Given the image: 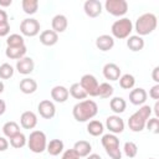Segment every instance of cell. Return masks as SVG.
I'll return each mask as SVG.
<instances>
[{
  "instance_id": "9a60e30c",
  "label": "cell",
  "mask_w": 159,
  "mask_h": 159,
  "mask_svg": "<svg viewBox=\"0 0 159 159\" xmlns=\"http://www.w3.org/2000/svg\"><path fill=\"white\" fill-rule=\"evenodd\" d=\"M20 124L25 129H34L37 125V116L32 111H25L20 116Z\"/></svg>"
},
{
  "instance_id": "7a4b0ae2",
  "label": "cell",
  "mask_w": 159,
  "mask_h": 159,
  "mask_svg": "<svg viewBox=\"0 0 159 159\" xmlns=\"http://www.w3.org/2000/svg\"><path fill=\"white\" fill-rule=\"evenodd\" d=\"M152 107L148 104H143L138 111H135L128 119V127L132 132H142L145 128L147 120L152 116Z\"/></svg>"
},
{
  "instance_id": "83f0119b",
  "label": "cell",
  "mask_w": 159,
  "mask_h": 159,
  "mask_svg": "<svg viewBox=\"0 0 159 159\" xmlns=\"http://www.w3.org/2000/svg\"><path fill=\"white\" fill-rule=\"evenodd\" d=\"M20 132V127H19V124L16 123V122H14V120H9V122H6L4 125H2V133H4V135L6 137V138H11V137H14L15 134H17Z\"/></svg>"
},
{
  "instance_id": "f35d334b",
  "label": "cell",
  "mask_w": 159,
  "mask_h": 159,
  "mask_svg": "<svg viewBox=\"0 0 159 159\" xmlns=\"http://www.w3.org/2000/svg\"><path fill=\"white\" fill-rule=\"evenodd\" d=\"M61 159H80V157L76 154V152L73 149H67L63 154Z\"/></svg>"
},
{
  "instance_id": "f6af8a7d",
  "label": "cell",
  "mask_w": 159,
  "mask_h": 159,
  "mask_svg": "<svg viewBox=\"0 0 159 159\" xmlns=\"http://www.w3.org/2000/svg\"><path fill=\"white\" fill-rule=\"evenodd\" d=\"M12 4L11 0H0V6H10Z\"/></svg>"
},
{
  "instance_id": "d4e9b609",
  "label": "cell",
  "mask_w": 159,
  "mask_h": 159,
  "mask_svg": "<svg viewBox=\"0 0 159 159\" xmlns=\"http://www.w3.org/2000/svg\"><path fill=\"white\" fill-rule=\"evenodd\" d=\"M127 47L130 51H133V52H138V51L143 50V47H144V40H143V37H140L138 35L129 36L128 40H127Z\"/></svg>"
},
{
  "instance_id": "4dcf8cb0",
  "label": "cell",
  "mask_w": 159,
  "mask_h": 159,
  "mask_svg": "<svg viewBox=\"0 0 159 159\" xmlns=\"http://www.w3.org/2000/svg\"><path fill=\"white\" fill-rule=\"evenodd\" d=\"M134 84H135V78L133 75L125 73L119 77V86L123 89H132L134 87Z\"/></svg>"
},
{
  "instance_id": "30bf717a",
  "label": "cell",
  "mask_w": 159,
  "mask_h": 159,
  "mask_svg": "<svg viewBox=\"0 0 159 159\" xmlns=\"http://www.w3.org/2000/svg\"><path fill=\"white\" fill-rule=\"evenodd\" d=\"M106 127L109 130V133H112V134H119V133H122L124 130V120L119 116L113 114V116L107 117V119H106Z\"/></svg>"
},
{
  "instance_id": "cb8c5ba5",
  "label": "cell",
  "mask_w": 159,
  "mask_h": 159,
  "mask_svg": "<svg viewBox=\"0 0 159 159\" xmlns=\"http://www.w3.org/2000/svg\"><path fill=\"white\" fill-rule=\"evenodd\" d=\"M26 51H27V48H26L25 45L20 46V47H6L5 55L10 60H20V58L25 57Z\"/></svg>"
},
{
  "instance_id": "d590c367",
  "label": "cell",
  "mask_w": 159,
  "mask_h": 159,
  "mask_svg": "<svg viewBox=\"0 0 159 159\" xmlns=\"http://www.w3.org/2000/svg\"><path fill=\"white\" fill-rule=\"evenodd\" d=\"M12 76H14V67L10 63L0 65V78L1 80H9Z\"/></svg>"
},
{
  "instance_id": "5b68a950",
  "label": "cell",
  "mask_w": 159,
  "mask_h": 159,
  "mask_svg": "<svg viewBox=\"0 0 159 159\" xmlns=\"http://www.w3.org/2000/svg\"><path fill=\"white\" fill-rule=\"evenodd\" d=\"M101 143H102L106 153L112 159H122V152L119 148V139L117 138L116 134L108 133V134L102 135Z\"/></svg>"
},
{
  "instance_id": "f1b7e54d",
  "label": "cell",
  "mask_w": 159,
  "mask_h": 159,
  "mask_svg": "<svg viewBox=\"0 0 159 159\" xmlns=\"http://www.w3.org/2000/svg\"><path fill=\"white\" fill-rule=\"evenodd\" d=\"M27 144V138L24 133L19 132L17 134H15L14 137L10 138V145L15 149H20V148H24L25 145Z\"/></svg>"
},
{
  "instance_id": "ee69618b",
  "label": "cell",
  "mask_w": 159,
  "mask_h": 159,
  "mask_svg": "<svg viewBox=\"0 0 159 159\" xmlns=\"http://www.w3.org/2000/svg\"><path fill=\"white\" fill-rule=\"evenodd\" d=\"M5 111H6V103L2 99H0V116H2Z\"/></svg>"
},
{
  "instance_id": "4316f807",
  "label": "cell",
  "mask_w": 159,
  "mask_h": 159,
  "mask_svg": "<svg viewBox=\"0 0 159 159\" xmlns=\"http://www.w3.org/2000/svg\"><path fill=\"white\" fill-rule=\"evenodd\" d=\"M109 107L111 109L116 113V114H120L125 111L127 108V102L125 99H123L122 97H113L109 102Z\"/></svg>"
},
{
  "instance_id": "603a6c76",
  "label": "cell",
  "mask_w": 159,
  "mask_h": 159,
  "mask_svg": "<svg viewBox=\"0 0 159 159\" xmlns=\"http://www.w3.org/2000/svg\"><path fill=\"white\" fill-rule=\"evenodd\" d=\"M63 148H65V144L61 139H52L47 143V147H46V150L50 155L52 157H56V155H60L62 152H63Z\"/></svg>"
},
{
  "instance_id": "e575fe53",
  "label": "cell",
  "mask_w": 159,
  "mask_h": 159,
  "mask_svg": "<svg viewBox=\"0 0 159 159\" xmlns=\"http://www.w3.org/2000/svg\"><path fill=\"white\" fill-rule=\"evenodd\" d=\"M123 152L128 158H134L138 154V147L134 142H125L123 147Z\"/></svg>"
},
{
  "instance_id": "3957f363",
  "label": "cell",
  "mask_w": 159,
  "mask_h": 159,
  "mask_svg": "<svg viewBox=\"0 0 159 159\" xmlns=\"http://www.w3.org/2000/svg\"><path fill=\"white\" fill-rule=\"evenodd\" d=\"M158 25V19L153 12H145L143 15H140L134 25V29L138 34V36H145L152 34Z\"/></svg>"
},
{
  "instance_id": "1f68e13d",
  "label": "cell",
  "mask_w": 159,
  "mask_h": 159,
  "mask_svg": "<svg viewBox=\"0 0 159 159\" xmlns=\"http://www.w3.org/2000/svg\"><path fill=\"white\" fill-rule=\"evenodd\" d=\"M114 92V88L112 84H109L108 82H103L101 84H98V93L97 97L101 98H109Z\"/></svg>"
},
{
  "instance_id": "bcb514c9",
  "label": "cell",
  "mask_w": 159,
  "mask_h": 159,
  "mask_svg": "<svg viewBox=\"0 0 159 159\" xmlns=\"http://www.w3.org/2000/svg\"><path fill=\"white\" fill-rule=\"evenodd\" d=\"M154 113H155V117L158 118L159 117V102L157 101L155 104H154Z\"/></svg>"
},
{
  "instance_id": "8fae6325",
  "label": "cell",
  "mask_w": 159,
  "mask_h": 159,
  "mask_svg": "<svg viewBox=\"0 0 159 159\" xmlns=\"http://www.w3.org/2000/svg\"><path fill=\"white\" fill-rule=\"evenodd\" d=\"M37 111H39L40 116L42 118H45V119H51L56 114V107H55L53 102L50 101V99L41 101L39 103V106H37Z\"/></svg>"
},
{
  "instance_id": "ab89813d",
  "label": "cell",
  "mask_w": 159,
  "mask_h": 159,
  "mask_svg": "<svg viewBox=\"0 0 159 159\" xmlns=\"http://www.w3.org/2000/svg\"><path fill=\"white\" fill-rule=\"evenodd\" d=\"M9 32H10V24H9V21L4 22V24H0V37L7 36Z\"/></svg>"
},
{
  "instance_id": "d6986e66",
  "label": "cell",
  "mask_w": 159,
  "mask_h": 159,
  "mask_svg": "<svg viewBox=\"0 0 159 159\" xmlns=\"http://www.w3.org/2000/svg\"><path fill=\"white\" fill-rule=\"evenodd\" d=\"M68 88H66L65 86H55L51 89V98L57 102V103H63L68 99Z\"/></svg>"
},
{
  "instance_id": "d6a6232c",
  "label": "cell",
  "mask_w": 159,
  "mask_h": 159,
  "mask_svg": "<svg viewBox=\"0 0 159 159\" xmlns=\"http://www.w3.org/2000/svg\"><path fill=\"white\" fill-rule=\"evenodd\" d=\"M6 45H7V47H20V46L25 45V40L19 34H11L6 39Z\"/></svg>"
},
{
  "instance_id": "4fadbf2b",
  "label": "cell",
  "mask_w": 159,
  "mask_h": 159,
  "mask_svg": "<svg viewBox=\"0 0 159 159\" xmlns=\"http://www.w3.org/2000/svg\"><path fill=\"white\" fill-rule=\"evenodd\" d=\"M148 98V93L144 88L138 87L129 92V101L134 106H143Z\"/></svg>"
},
{
  "instance_id": "ffe728a7",
  "label": "cell",
  "mask_w": 159,
  "mask_h": 159,
  "mask_svg": "<svg viewBox=\"0 0 159 159\" xmlns=\"http://www.w3.org/2000/svg\"><path fill=\"white\" fill-rule=\"evenodd\" d=\"M58 41V34L53 30H43L40 34V42L45 46H53Z\"/></svg>"
},
{
  "instance_id": "681fc988",
  "label": "cell",
  "mask_w": 159,
  "mask_h": 159,
  "mask_svg": "<svg viewBox=\"0 0 159 159\" xmlns=\"http://www.w3.org/2000/svg\"><path fill=\"white\" fill-rule=\"evenodd\" d=\"M149 159H154V158H149Z\"/></svg>"
},
{
  "instance_id": "9c48e42d",
  "label": "cell",
  "mask_w": 159,
  "mask_h": 159,
  "mask_svg": "<svg viewBox=\"0 0 159 159\" xmlns=\"http://www.w3.org/2000/svg\"><path fill=\"white\" fill-rule=\"evenodd\" d=\"M20 31L24 36L34 37L40 32V22L32 17L24 19L20 24Z\"/></svg>"
},
{
  "instance_id": "60d3db41",
  "label": "cell",
  "mask_w": 159,
  "mask_h": 159,
  "mask_svg": "<svg viewBox=\"0 0 159 159\" xmlns=\"http://www.w3.org/2000/svg\"><path fill=\"white\" fill-rule=\"evenodd\" d=\"M9 148V142L5 137H1L0 135V152H5L6 149Z\"/></svg>"
},
{
  "instance_id": "5bb4252c",
  "label": "cell",
  "mask_w": 159,
  "mask_h": 159,
  "mask_svg": "<svg viewBox=\"0 0 159 159\" xmlns=\"http://www.w3.org/2000/svg\"><path fill=\"white\" fill-rule=\"evenodd\" d=\"M103 76L106 80H109V81H118L119 77H120V68L118 65L113 63V62H109V63H106L103 66Z\"/></svg>"
},
{
  "instance_id": "c3c4849f",
  "label": "cell",
  "mask_w": 159,
  "mask_h": 159,
  "mask_svg": "<svg viewBox=\"0 0 159 159\" xmlns=\"http://www.w3.org/2000/svg\"><path fill=\"white\" fill-rule=\"evenodd\" d=\"M4 88H5V86H4L2 81H0V93H2V92H4Z\"/></svg>"
},
{
  "instance_id": "b9f144b4",
  "label": "cell",
  "mask_w": 159,
  "mask_h": 159,
  "mask_svg": "<svg viewBox=\"0 0 159 159\" xmlns=\"http://www.w3.org/2000/svg\"><path fill=\"white\" fill-rule=\"evenodd\" d=\"M152 78H153V81H154L157 84H159V66H157V67L153 68Z\"/></svg>"
},
{
  "instance_id": "836d02e7",
  "label": "cell",
  "mask_w": 159,
  "mask_h": 159,
  "mask_svg": "<svg viewBox=\"0 0 159 159\" xmlns=\"http://www.w3.org/2000/svg\"><path fill=\"white\" fill-rule=\"evenodd\" d=\"M68 93L75 98V99H84L87 97V93L83 91V88L81 87L80 83H73L71 84L70 89H68Z\"/></svg>"
},
{
  "instance_id": "7402d4cb",
  "label": "cell",
  "mask_w": 159,
  "mask_h": 159,
  "mask_svg": "<svg viewBox=\"0 0 159 159\" xmlns=\"http://www.w3.org/2000/svg\"><path fill=\"white\" fill-rule=\"evenodd\" d=\"M19 87H20V91H21L22 93H25V94H31V93L36 92V89H37V82H36L34 78L26 77V78H24V80L20 81Z\"/></svg>"
},
{
  "instance_id": "7dc6e473",
  "label": "cell",
  "mask_w": 159,
  "mask_h": 159,
  "mask_svg": "<svg viewBox=\"0 0 159 159\" xmlns=\"http://www.w3.org/2000/svg\"><path fill=\"white\" fill-rule=\"evenodd\" d=\"M87 159H102V158H101V155H98V154L93 153V154H89V155H87Z\"/></svg>"
},
{
  "instance_id": "52a82bcc",
  "label": "cell",
  "mask_w": 159,
  "mask_h": 159,
  "mask_svg": "<svg viewBox=\"0 0 159 159\" xmlns=\"http://www.w3.org/2000/svg\"><path fill=\"white\" fill-rule=\"evenodd\" d=\"M104 7L108 14L120 17L128 11V2L125 0H107L104 2Z\"/></svg>"
},
{
  "instance_id": "ba28073f",
  "label": "cell",
  "mask_w": 159,
  "mask_h": 159,
  "mask_svg": "<svg viewBox=\"0 0 159 159\" xmlns=\"http://www.w3.org/2000/svg\"><path fill=\"white\" fill-rule=\"evenodd\" d=\"M81 84V87L83 88V91L87 93V96H91V97H97V93H98V81L97 78L91 75V73H87V75H83L78 82Z\"/></svg>"
},
{
  "instance_id": "277c9868",
  "label": "cell",
  "mask_w": 159,
  "mask_h": 159,
  "mask_svg": "<svg viewBox=\"0 0 159 159\" xmlns=\"http://www.w3.org/2000/svg\"><path fill=\"white\" fill-rule=\"evenodd\" d=\"M132 31H133V24L128 17H122L119 20H116L111 27L112 37H116L119 40L128 39Z\"/></svg>"
},
{
  "instance_id": "8992f818",
  "label": "cell",
  "mask_w": 159,
  "mask_h": 159,
  "mask_svg": "<svg viewBox=\"0 0 159 159\" xmlns=\"http://www.w3.org/2000/svg\"><path fill=\"white\" fill-rule=\"evenodd\" d=\"M27 147L32 153L40 154L46 150L47 138L42 130H32L27 138Z\"/></svg>"
},
{
  "instance_id": "8d00e7d4",
  "label": "cell",
  "mask_w": 159,
  "mask_h": 159,
  "mask_svg": "<svg viewBox=\"0 0 159 159\" xmlns=\"http://www.w3.org/2000/svg\"><path fill=\"white\" fill-rule=\"evenodd\" d=\"M145 127H147V129H148L149 132H152V133H154V134H158V133H159V119H158L157 117L149 118V119L147 120V123H145Z\"/></svg>"
},
{
  "instance_id": "7c38bea8",
  "label": "cell",
  "mask_w": 159,
  "mask_h": 159,
  "mask_svg": "<svg viewBox=\"0 0 159 159\" xmlns=\"http://www.w3.org/2000/svg\"><path fill=\"white\" fill-rule=\"evenodd\" d=\"M83 10L87 16L97 17L102 14V4L98 0H87L83 4Z\"/></svg>"
},
{
  "instance_id": "74e56055",
  "label": "cell",
  "mask_w": 159,
  "mask_h": 159,
  "mask_svg": "<svg viewBox=\"0 0 159 159\" xmlns=\"http://www.w3.org/2000/svg\"><path fill=\"white\" fill-rule=\"evenodd\" d=\"M149 97L153 98V99H155V101L159 99V84L155 83V84L149 89Z\"/></svg>"
},
{
  "instance_id": "f546056e",
  "label": "cell",
  "mask_w": 159,
  "mask_h": 159,
  "mask_svg": "<svg viewBox=\"0 0 159 159\" xmlns=\"http://www.w3.org/2000/svg\"><path fill=\"white\" fill-rule=\"evenodd\" d=\"M21 6H22V10L25 14L34 15V14H36V11L39 9V1L37 0H22Z\"/></svg>"
},
{
  "instance_id": "2e32d148",
  "label": "cell",
  "mask_w": 159,
  "mask_h": 159,
  "mask_svg": "<svg viewBox=\"0 0 159 159\" xmlns=\"http://www.w3.org/2000/svg\"><path fill=\"white\" fill-rule=\"evenodd\" d=\"M35 68V62L31 57H22L16 62V70L21 75H30Z\"/></svg>"
},
{
  "instance_id": "44dd1931",
  "label": "cell",
  "mask_w": 159,
  "mask_h": 159,
  "mask_svg": "<svg viewBox=\"0 0 159 159\" xmlns=\"http://www.w3.org/2000/svg\"><path fill=\"white\" fill-rule=\"evenodd\" d=\"M76 154L80 157V158H83V157H87L91 154V150H92V145L87 140H78L75 143L73 148H72Z\"/></svg>"
},
{
  "instance_id": "484cf974",
  "label": "cell",
  "mask_w": 159,
  "mask_h": 159,
  "mask_svg": "<svg viewBox=\"0 0 159 159\" xmlns=\"http://www.w3.org/2000/svg\"><path fill=\"white\" fill-rule=\"evenodd\" d=\"M103 130H104L103 123L99 122V120H97V119L89 120L88 124H87V132H88V134H91L92 137L102 135V134H103Z\"/></svg>"
},
{
  "instance_id": "7bdbcfd3",
  "label": "cell",
  "mask_w": 159,
  "mask_h": 159,
  "mask_svg": "<svg viewBox=\"0 0 159 159\" xmlns=\"http://www.w3.org/2000/svg\"><path fill=\"white\" fill-rule=\"evenodd\" d=\"M4 22H7V14L5 10L0 9V24H4Z\"/></svg>"
},
{
  "instance_id": "e0dca14e",
  "label": "cell",
  "mask_w": 159,
  "mask_h": 159,
  "mask_svg": "<svg viewBox=\"0 0 159 159\" xmlns=\"http://www.w3.org/2000/svg\"><path fill=\"white\" fill-rule=\"evenodd\" d=\"M51 26H52V30L56 32V34H61L63 31H66L67 26H68V20L65 15L62 14H57L52 17V21H51Z\"/></svg>"
},
{
  "instance_id": "ac0fdd59",
  "label": "cell",
  "mask_w": 159,
  "mask_h": 159,
  "mask_svg": "<svg viewBox=\"0 0 159 159\" xmlns=\"http://www.w3.org/2000/svg\"><path fill=\"white\" fill-rule=\"evenodd\" d=\"M114 46V39L111 35H101L96 39V47L99 51H109Z\"/></svg>"
},
{
  "instance_id": "6da1fadb",
  "label": "cell",
  "mask_w": 159,
  "mask_h": 159,
  "mask_svg": "<svg viewBox=\"0 0 159 159\" xmlns=\"http://www.w3.org/2000/svg\"><path fill=\"white\" fill-rule=\"evenodd\" d=\"M98 113V106L92 99H83L76 103L72 108L73 118L77 122H88Z\"/></svg>"
}]
</instances>
